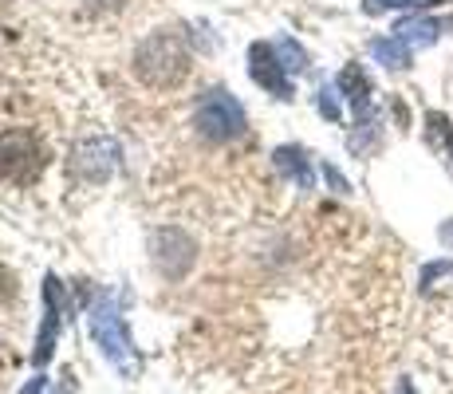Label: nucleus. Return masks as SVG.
I'll return each mask as SVG.
<instances>
[{
    "mask_svg": "<svg viewBox=\"0 0 453 394\" xmlns=\"http://www.w3.org/2000/svg\"><path fill=\"white\" fill-rule=\"evenodd\" d=\"M249 75H252V83H260L268 95H276V99H284V103L296 95L288 67L280 64V56H276V43H268V40H257L249 48Z\"/></svg>",
    "mask_w": 453,
    "mask_h": 394,
    "instance_id": "423d86ee",
    "label": "nucleus"
},
{
    "mask_svg": "<svg viewBox=\"0 0 453 394\" xmlns=\"http://www.w3.org/2000/svg\"><path fill=\"white\" fill-rule=\"evenodd\" d=\"M134 72L146 87H158V91L178 87L181 79L189 75V51L178 32H154V36H146L138 43Z\"/></svg>",
    "mask_w": 453,
    "mask_h": 394,
    "instance_id": "f03ea898",
    "label": "nucleus"
},
{
    "mask_svg": "<svg viewBox=\"0 0 453 394\" xmlns=\"http://www.w3.org/2000/svg\"><path fill=\"white\" fill-rule=\"evenodd\" d=\"M67 315H72V300H67V288L56 273L43 276V320H40V336H36V352H32V367H48L56 355L59 331H64Z\"/></svg>",
    "mask_w": 453,
    "mask_h": 394,
    "instance_id": "39448f33",
    "label": "nucleus"
},
{
    "mask_svg": "<svg viewBox=\"0 0 453 394\" xmlns=\"http://www.w3.org/2000/svg\"><path fill=\"white\" fill-rule=\"evenodd\" d=\"M339 91L347 95V103H351L355 115H367V111H371L374 87H371V79H367V72H363L359 64H347L343 72H339Z\"/></svg>",
    "mask_w": 453,
    "mask_h": 394,
    "instance_id": "1a4fd4ad",
    "label": "nucleus"
},
{
    "mask_svg": "<svg viewBox=\"0 0 453 394\" xmlns=\"http://www.w3.org/2000/svg\"><path fill=\"white\" fill-rule=\"evenodd\" d=\"M371 56L379 59L382 67H411V48H406L403 40H374L371 43Z\"/></svg>",
    "mask_w": 453,
    "mask_h": 394,
    "instance_id": "f8f14e48",
    "label": "nucleus"
},
{
    "mask_svg": "<svg viewBox=\"0 0 453 394\" xmlns=\"http://www.w3.org/2000/svg\"><path fill=\"white\" fill-rule=\"evenodd\" d=\"M43 162V143L32 135L28 127H8L0 130V182H12V186H32L40 178Z\"/></svg>",
    "mask_w": 453,
    "mask_h": 394,
    "instance_id": "20e7f679",
    "label": "nucleus"
},
{
    "mask_svg": "<svg viewBox=\"0 0 453 394\" xmlns=\"http://www.w3.org/2000/svg\"><path fill=\"white\" fill-rule=\"evenodd\" d=\"M276 56H280V64L288 67V75H296V72H303V67H308V51H303L292 36H276Z\"/></svg>",
    "mask_w": 453,
    "mask_h": 394,
    "instance_id": "ddd939ff",
    "label": "nucleus"
},
{
    "mask_svg": "<svg viewBox=\"0 0 453 394\" xmlns=\"http://www.w3.org/2000/svg\"><path fill=\"white\" fill-rule=\"evenodd\" d=\"M87 331H91V339L103 352V359H107L123 379H138V375H142V352H138L134 339H130L127 315L111 292H99L95 304L87 308Z\"/></svg>",
    "mask_w": 453,
    "mask_h": 394,
    "instance_id": "f257e3e1",
    "label": "nucleus"
},
{
    "mask_svg": "<svg viewBox=\"0 0 453 394\" xmlns=\"http://www.w3.org/2000/svg\"><path fill=\"white\" fill-rule=\"evenodd\" d=\"M398 394H418V387L411 379H398Z\"/></svg>",
    "mask_w": 453,
    "mask_h": 394,
    "instance_id": "aec40b11",
    "label": "nucleus"
},
{
    "mask_svg": "<svg viewBox=\"0 0 453 394\" xmlns=\"http://www.w3.org/2000/svg\"><path fill=\"white\" fill-rule=\"evenodd\" d=\"M446 273H453V260H438V265H426V268H422V292H426V288H430L438 276H446Z\"/></svg>",
    "mask_w": 453,
    "mask_h": 394,
    "instance_id": "f3484780",
    "label": "nucleus"
},
{
    "mask_svg": "<svg viewBox=\"0 0 453 394\" xmlns=\"http://www.w3.org/2000/svg\"><path fill=\"white\" fill-rule=\"evenodd\" d=\"M115 166H119V143L115 138H87L80 151H75V158H72L75 178L91 182V186L107 182L111 174H115Z\"/></svg>",
    "mask_w": 453,
    "mask_h": 394,
    "instance_id": "0eeeda50",
    "label": "nucleus"
},
{
    "mask_svg": "<svg viewBox=\"0 0 453 394\" xmlns=\"http://www.w3.org/2000/svg\"><path fill=\"white\" fill-rule=\"evenodd\" d=\"M194 127L202 130L209 143H233V138L245 135L249 119L237 95H229L225 87H209L194 107Z\"/></svg>",
    "mask_w": 453,
    "mask_h": 394,
    "instance_id": "7ed1b4c3",
    "label": "nucleus"
},
{
    "mask_svg": "<svg viewBox=\"0 0 453 394\" xmlns=\"http://www.w3.org/2000/svg\"><path fill=\"white\" fill-rule=\"evenodd\" d=\"M20 394H67V387H59V390H56V382H51L48 375H36V379L24 382V390H20Z\"/></svg>",
    "mask_w": 453,
    "mask_h": 394,
    "instance_id": "dca6fc26",
    "label": "nucleus"
},
{
    "mask_svg": "<svg viewBox=\"0 0 453 394\" xmlns=\"http://www.w3.org/2000/svg\"><path fill=\"white\" fill-rule=\"evenodd\" d=\"M441 28H446L441 20H430V16H411V20H403L395 28V40H403L411 51L414 48H430V43L441 36Z\"/></svg>",
    "mask_w": 453,
    "mask_h": 394,
    "instance_id": "9d476101",
    "label": "nucleus"
},
{
    "mask_svg": "<svg viewBox=\"0 0 453 394\" xmlns=\"http://www.w3.org/2000/svg\"><path fill=\"white\" fill-rule=\"evenodd\" d=\"M324 178L331 182V189H335V194H351V186H347V178H343V174H339L331 162L324 166Z\"/></svg>",
    "mask_w": 453,
    "mask_h": 394,
    "instance_id": "a211bd4d",
    "label": "nucleus"
},
{
    "mask_svg": "<svg viewBox=\"0 0 453 394\" xmlns=\"http://www.w3.org/2000/svg\"><path fill=\"white\" fill-rule=\"evenodd\" d=\"M426 143L446 158V166L453 174V122L441 115V111H430V115H426Z\"/></svg>",
    "mask_w": 453,
    "mask_h": 394,
    "instance_id": "9b49d317",
    "label": "nucleus"
},
{
    "mask_svg": "<svg viewBox=\"0 0 453 394\" xmlns=\"http://www.w3.org/2000/svg\"><path fill=\"white\" fill-rule=\"evenodd\" d=\"M434 0H363V12L367 16H379V12H390V8H426Z\"/></svg>",
    "mask_w": 453,
    "mask_h": 394,
    "instance_id": "4468645a",
    "label": "nucleus"
},
{
    "mask_svg": "<svg viewBox=\"0 0 453 394\" xmlns=\"http://www.w3.org/2000/svg\"><path fill=\"white\" fill-rule=\"evenodd\" d=\"M87 8H95V12H115V8H123V0H87Z\"/></svg>",
    "mask_w": 453,
    "mask_h": 394,
    "instance_id": "6ab92c4d",
    "label": "nucleus"
},
{
    "mask_svg": "<svg viewBox=\"0 0 453 394\" xmlns=\"http://www.w3.org/2000/svg\"><path fill=\"white\" fill-rule=\"evenodd\" d=\"M319 115H324L327 122H339V119H343V103H339L335 87H324V91H319Z\"/></svg>",
    "mask_w": 453,
    "mask_h": 394,
    "instance_id": "2eb2a0df",
    "label": "nucleus"
},
{
    "mask_svg": "<svg viewBox=\"0 0 453 394\" xmlns=\"http://www.w3.org/2000/svg\"><path fill=\"white\" fill-rule=\"evenodd\" d=\"M273 162H276V174L288 178L296 189H316V170H311L308 154H303L300 146H280V151L273 154Z\"/></svg>",
    "mask_w": 453,
    "mask_h": 394,
    "instance_id": "6e6552de",
    "label": "nucleus"
}]
</instances>
